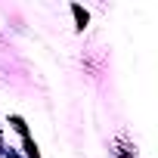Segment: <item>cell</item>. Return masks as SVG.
Returning a JSON list of instances; mask_svg holds the SVG:
<instances>
[{
  "label": "cell",
  "mask_w": 158,
  "mask_h": 158,
  "mask_svg": "<svg viewBox=\"0 0 158 158\" xmlns=\"http://www.w3.org/2000/svg\"><path fill=\"white\" fill-rule=\"evenodd\" d=\"M74 16H77V28L87 25V13H81V6H74Z\"/></svg>",
  "instance_id": "cell-1"
}]
</instances>
